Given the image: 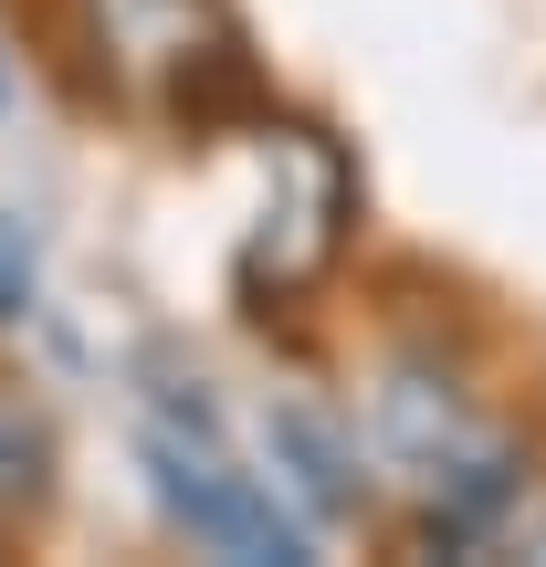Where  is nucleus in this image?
<instances>
[{"mask_svg":"<svg viewBox=\"0 0 546 567\" xmlns=\"http://www.w3.org/2000/svg\"><path fill=\"white\" fill-rule=\"evenodd\" d=\"M74 53L116 116H147L168 137H231L264 116V74L231 0H63Z\"/></svg>","mask_w":546,"mask_h":567,"instance_id":"1","label":"nucleus"},{"mask_svg":"<svg viewBox=\"0 0 546 567\" xmlns=\"http://www.w3.org/2000/svg\"><path fill=\"white\" fill-rule=\"evenodd\" d=\"M243 137H253V158H264V210H253L243 252H231V295H243L253 316H274V305H305V295L337 284L347 243H358V168H347V147L326 137V126L274 116V105Z\"/></svg>","mask_w":546,"mask_h":567,"instance_id":"2","label":"nucleus"},{"mask_svg":"<svg viewBox=\"0 0 546 567\" xmlns=\"http://www.w3.org/2000/svg\"><path fill=\"white\" fill-rule=\"evenodd\" d=\"M137 463H147L158 515L189 536V547H210L231 567H316V526L274 494V473H243L222 452L210 400H179L158 431H137Z\"/></svg>","mask_w":546,"mask_h":567,"instance_id":"3","label":"nucleus"},{"mask_svg":"<svg viewBox=\"0 0 546 567\" xmlns=\"http://www.w3.org/2000/svg\"><path fill=\"white\" fill-rule=\"evenodd\" d=\"M484 421H494V410L463 389V368H442V347L379 358V389H368V452H379L400 484H431Z\"/></svg>","mask_w":546,"mask_h":567,"instance_id":"4","label":"nucleus"},{"mask_svg":"<svg viewBox=\"0 0 546 567\" xmlns=\"http://www.w3.org/2000/svg\"><path fill=\"white\" fill-rule=\"evenodd\" d=\"M264 473L316 536L347 526V515H368V452H358V431L326 421L316 400H274L264 410Z\"/></svg>","mask_w":546,"mask_h":567,"instance_id":"5","label":"nucleus"},{"mask_svg":"<svg viewBox=\"0 0 546 567\" xmlns=\"http://www.w3.org/2000/svg\"><path fill=\"white\" fill-rule=\"evenodd\" d=\"M53 494H63V431H53V410H42L21 379H0V526L11 536L42 526Z\"/></svg>","mask_w":546,"mask_h":567,"instance_id":"6","label":"nucleus"},{"mask_svg":"<svg viewBox=\"0 0 546 567\" xmlns=\"http://www.w3.org/2000/svg\"><path fill=\"white\" fill-rule=\"evenodd\" d=\"M32 316H42V243L21 210H0V337H21Z\"/></svg>","mask_w":546,"mask_h":567,"instance_id":"7","label":"nucleus"},{"mask_svg":"<svg viewBox=\"0 0 546 567\" xmlns=\"http://www.w3.org/2000/svg\"><path fill=\"white\" fill-rule=\"evenodd\" d=\"M494 547H505V557H526V567H546V494H526V505H515V526L494 536Z\"/></svg>","mask_w":546,"mask_h":567,"instance_id":"8","label":"nucleus"},{"mask_svg":"<svg viewBox=\"0 0 546 567\" xmlns=\"http://www.w3.org/2000/svg\"><path fill=\"white\" fill-rule=\"evenodd\" d=\"M0 105H11V53H0Z\"/></svg>","mask_w":546,"mask_h":567,"instance_id":"9","label":"nucleus"},{"mask_svg":"<svg viewBox=\"0 0 546 567\" xmlns=\"http://www.w3.org/2000/svg\"><path fill=\"white\" fill-rule=\"evenodd\" d=\"M0 547H11V526H0Z\"/></svg>","mask_w":546,"mask_h":567,"instance_id":"10","label":"nucleus"}]
</instances>
